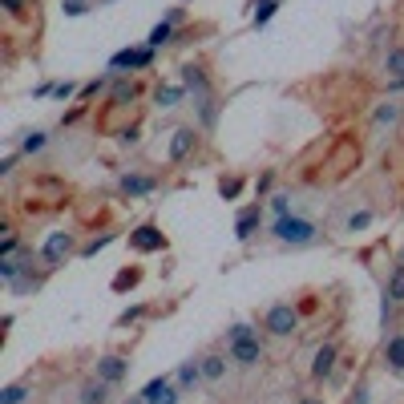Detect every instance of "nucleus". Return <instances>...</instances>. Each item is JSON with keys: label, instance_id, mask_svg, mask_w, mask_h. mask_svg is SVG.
<instances>
[{"label": "nucleus", "instance_id": "nucleus-6", "mask_svg": "<svg viewBox=\"0 0 404 404\" xmlns=\"http://www.w3.org/2000/svg\"><path fill=\"white\" fill-rule=\"evenodd\" d=\"M259 360H263V344H259V336H247V339H235V344H230V364L255 368Z\"/></svg>", "mask_w": 404, "mask_h": 404}, {"label": "nucleus", "instance_id": "nucleus-42", "mask_svg": "<svg viewBox=\"0 0 404 404\" xmlns=\"http://www.w3.org/2000/svg\"><path fill=\"white\" fill-rule=\"evenodd\" d=\"M13 170H16V154H8V158L0 162V174H13Z\"/></svg>", "mask_w": 404, "mask_h": 404}, {"label": "nucleus", "instance_id": "nucleus-9", "mask_svg": "<svg viewBox=\"0 0 404 404\" xmlns=\"http://www.w3.org/2000/svg\"><path fill=\"white\" fill-rule=\"evenodd\" d=\"M384 73H388V93L404 89V45L388 48V57H384Z\"/></svg>", "mask_w": 404, "mask_h": 404}, {"label": "nucleus", "instance_id": "nucleus-3", "mask_svg": "<svg viewBox=\"0 0 404 404\" xmlns=\"http://www.w3.org/2000/svg\"><path fill=\"white\" fill-rule=\"evenodd\" d=\"M138 396H142L145 404H178L186 392H182V388H178V380H170V376H154V380L138 392Z\"/></svg>", "mask_w": 404, "mask_h": 404}, {"label": "nucleus", "instance_id": "nucleus-12", "mask_svg": "<svg viewBox=\"0 0 404 404\" xmlns=\"http://www.w3.org/2000/svg\"><path fill=\"white\" fill-rule=\"evenodd\" d=\"M336 344H323L320 352H315V360H311V376H315V380H327V376H332V368H336Z\"/></svg>", "mask_w": 404, "mask_h": 404}, {"label": "nucleus", "instance_id": "nucleus-24", "mask_svg": "<svg viewBox=\"0 0 404 404\" xmlns=\"http://www.w3.org/2000/svg\"><path fill=\"white\" fill-rule=\"evenodd\" d=\"M48 145V133L45 129H32V133H25V142H20V154H41Z\"/></svg>", "mask_w": 404, "mask_h": 404}, {"label": "nucleus", "instance_id": "nucleus-25", "mask_svg": "<svg viewBox=\"0 0 404 404\" xmlns=\"http://www.w3.org/2000/svg\"><path fill=\"white\" fill-rule=\"evenodd\" d=\"M29 400V384H8L0 392V404H25Z\"/></svg>", "mask_w": 404, "mask_h": 404}, {"label": "nucleus", "instance_id": "nucleus-4", "mask_svg": "<svg viewBox=\"0 0 404 404\" xmlns=\"http://www.w3.org/2000/svg\"><path fill=\"white\" fill-rule=\"evenodd\" d=\"M267 332L271 336H295L299 332V311L291 304H275V307H267Z\"/></svg>", "mask_w": 404, "mask_h": 404}, {"label": "nucleus", "instance_id": "nucleus-46", "mask_svg": "<svg viewBox=\"0 0 404 404\" xmlns=\"http://www.w3.org/2000/svg\"><path fill=\"white\" fill-rule=\"evenodd\" d=\"M97 4H113V0H97Z\"/></svg>", "mask_w": 404, "mask_h": 404}, {"label": "nucleus", "instance_id": "nucleus-15", "mask_svg": "<svg viewBox=\"0 0 404 404\" xmlns=\"http://www.w3.org/2000/svg\"><path fill=\"white\" fill-rule=\"evenodd\" d=\"M384 364L392 372H404V332H396V336L384 344Z\"/></svg>", "mask_w": 404, "mask_h": 404}, {"label": "nucleus", "instance_id": "nucleus-20", "mask_svg": "<svg viewBox=\"0 0 404 404\" xmlns=\"http://www.w3.org/2000/svg\"><path fill=\"white\" fill-rule=\"evenodd\" d=\"M384 304H404V267L388 275V287H384Z\"/></svg>", "mask_w": 404, "mask_h": 404}, {"label": "nucleus", "instance_id": "nucleus-41", "mask_svg": "<svg viewBox=\"0 0 404 404\" xmlns=\"http://www.w3.org/2000/svg\"><path fill=\"white\" fill-rule=\"evenodd\" d=\"M122 145H133L138 142V126H129V129H122V138H117Z\"/></svg>", "mask_w": 404, "mask_h": 404}, {"label": "nucleus", "instance_id": "nucleus-30", "mask_svg": "<svg viewBox=\"0 0 404 404\" xmlns=\"http://www.w3.org/2000/svg\"><path fill=\"white\" fill-rule=\"evenodd\" d=\"M275 13H279V0H267V4H259V8H255V25L263 29V25H267Z\"/></svg>", "mask_w": 404, "mask_h": 404}, {"label": "nucleus", "instance_id": "nucleus-48", "mask_svg": "<svg viewBox=\"0 0 404 404\" xmlns=\"http://www.w3.org/2000/svg\"><path fill=\"white\" fill-rule=\"evenodd\" d=\"M307 404H320V400H307Z\"/></svg>", "mask_w": 404, "mask_h": 404}, {"label": "nucleus", "instance_id": "nucleus-43", "mask_svg": "<svg viewBox=\"0 0 404 404\" xmlns=\"http://www.w3.org/2000/svg\"><path fill=\"white\" fill-rule=\"evenodd\" d=\"M53 89H57V85H48V81H41V85L32 89V97H48V93H53Z\"/></svg>", "mask_w": 404, "mask_h": 404}, {"label": "nucleus", "instance_id": "nucleus-47", "mask_svg": "<svg viewBox=\"0 0 404 404\" xmlns=\"http://www.w3.org/2000/svg\"><path fill=\"white\" fill-rule=\"evenodd\" d=\"M400 267H404V251H400Z\"/></svg>", "mask_w": 404, "mask_h": 404}, {"label": "nucleus", "instance_id": "nucleus-45", "mask_svg": "<svg viewBox=\"0 0 404 404\" xmlns=\"http://www.w3.org/2000/svg\"><path fill=\"white\" fill-rule=\"evenodd\" d=\"M126 404H145V400H142V396H129V400H126Z\"/></svg>", "mask_w": 404, "mask_h": 404}, {"label": "nucleus", "instance_id": "nucleus-32", "mask_svg": "<svg viewBox=\"0 0 404 404\" xmlns=\"http://www.w3.org/2000/svg\"><path fill=\"white\" fill-rule=\"evenodd\" d=\"M61 13L65 16H85L89 13V0H61Z\"/></svg>", "mask_w": 404, "mask_h": 404}, {"label": "nucleus", "instance_id": "nucleus-28", "mask_svg": "<svg viewBox=\"0 0 404 404\" xmlns=\"http://www.w3.org/2000/svg\"><path fill=\"white\" fill-rule=\"evenodd\" d=\"M219 194H223L226 202H235L242 194V178H223V182H219Z\"/></svg>", "mask_w": 404, "mask_h": 404}, {"label": "nucleus", "instance_id": "nucleus-1", "mask_svg": "<svg viewBox=\"0 0 404 404\" xmlns=\"http://www.w3.org/2000/svg\"><path fill=\"white\" fill-rule=\"evenodd\" d=\"M271 235L279 242H287V247H307V242L315 239V223H307L299 214H287V219H275Z\"/></svg>", "mask_w": 404, "mask_h": 404}, {"label": "nucleus", "instance_id": "nucleus-22", "mask_svg": "<svg viewBox=\"0 0 404 404\" xmlns=\"http://www.w3.org/2000/svg\"><path fill=\"white\" fill-rule=\"evenodd\" d=\"M133 97H138V85H133L129 77L113 81V105H126V101H133Z\"/></svg>", "mask_w": 404, "mask_h": 404}, {"label": "nucleus", "instance_id": "nucleus-17", "mask_svg": "<svg viewBox=\"0 0 404 404\" xmlns=\"http://www.w3.org/2000/svg\"><path fill=\"white\" fill-rule=\"evenodd\" d=\"M158 186L154 178H145V174H122V190L129 194V198H138V194H150Z\"/></svg>", "mask_w": 404, "mask_h": 404}, {"label": "nucleus", "instance_id": "nucleus-40", "mask_svg": "<svg viewBox=\"0 0 404 404\" xmlns=\"http://www.w3.org/2000/svg\"><path fill=\"white\" fill-rule=\"evenodd\" d=\"M368 223H372V214H368V210H360V214H352V219H348V230H364Z\"/></svg>", "mask_w": 404, "mask_h": 404}, {"label": "nucleus", "instance_id": "nucleus-16", "mask_svg": "<svg viewBox=\"0 0 404 404\" xmlns=\"http://www.w3.org/2000/svg\"><path fill=\"white\" fill-rule=\"evenodd\" d=\"M110 388L105 380H89V384H81V404H110Z\"/></svg>", "mask_w": 404, "mask_h": 404}, {"label": "nucleus", "instance_id": "nucleus-27", "mask_svg": "<svg viewBox=\"0 0 404 404\" xmlns=\"http://www.w3.org/2000/svg\"><path fill=\"white\" fill-rule=\"evenodd\" d=\"M110 81H113V73H101L97 81H89V85H81V101H89V97H97L101 89H105V85H110Z\"/></svg>", "mask_w": 404, "mask_h": 404}, {"label": "nucleus", "instance_id": "nucleus-23", "mask_svg": "<svg viewBox=\"0 0 404 404\" xmlns=\"http://www.w3.org/2000/svg\"><path fill=\"white\" fill-rule=\"evenodd\" d=\"M29 271V267H25V263H20V259H0V279H4V283H16V279H20V275Z\"/></svg>", "mask_w": 404, "mask_h": 404}, {"label": "nucleus", "instance_id": "nucleus-8", "mask_svg": "<svg viewBox=\"0 0 404 404\" xmlns=\"http://www.w3.org/2000/svg\"><path fill=\"white\" fill-rule=\"evenodd\" d=\"M126 376H129V360H122V356H101V360H97V380L122 384Z\"/></svg>", "mask_w": 404, "mask_h": 404}, {"label": "nucleus", "instance_id": "nucleus-10", "mask_svg": "<svg viewBox=\"0 0 404 404\" xmlns=\"http://www.w3.org/2000/svg\"><path fill=\"white\" fill-rule=\"evenodd\" d=\"M182 85L194 93V101H207L210 97V81H207V69H202V65H186V69H182Z\"/></svg>", "mask_w": 404, "mask_h": 404}, {"label": "nucleus", "instance_id": "nucleus-29", "mask_svg": "<svg viewBox=\"0 0 404 404\" xmlns=\"http://www.w3.org/2000/svg\"><path fill=\"white\" fill-rule=\"evenodd\" d=\"M396 117H400V105H392V101H388V105H380V110H376V126H392Z\"/></svg>", "mask_w": 404, "mask_h": 404}, {"label": "nucleus", "instance_id": "nucleus-34", "mask_svg": "<svg viewBox=\"0 0 404 404\" xmlns=\"http://www.w3.org/2000/svg\"><path fill=\"white\" fill-rule=\"evenodd\" d=\"M247 336H255V327H251V323H230V332H226V339H230V344H235V339H247Z\"/></svg>", "mask_w": 404, "mask_h": 404}, {"label": "nucleus", "instance_id": "nucleus-33", "mask_svg": "<svg viewBox=\"0 0 404 404\" xmlns=\"http://www.w3.org/2000/svg\"><path fill=\"white\" fill-rule=\"evenodd\" d=\"M110 242H113V235H101V239L85 242V247H81V255H85V259H93L97 251H105V247H110Z\"/></svg>", "mask_w": 404, "mask_h": 404}, {"label": "nucleus", "instance_id": "nucleus-2", "mask_svg": "<svg viewBox=\"0 0 404 404\" xmlns=\"http://www.w3.org/2000/svg\"><path fill=\"white\" fill-rule=\"evenodd\" d=\"M154 65V48L142 45V48H122V53H113L110 57V73L117 77V73H138V69H150Z\"/></svg>", "mask_w": 404, "mask_h": 404}, {"label": "nucleus", "instance_id": "nucleus-19", "mask_svg": "<svg viewBox=\"0 0 404 404\" xmlns=\"http://www.w3.org/2000/svg\"><path fill=\"white\" fill-rule=\"evenodd\" d=\"M186 97V85H158V93H154V101H158L162 110H174L178 101Z\"/></svg>", "mask_w": 404, "mask_h": 404}, {"label": "nucleus", "instance_id": "nucleus-31", "mask_svg": "<svg viewBox=\"0 0 404 404\" xmlns=\"http://www.w3.org/2000/svg\"><path fill=\"white\" fill-rule=\"evenodd\" d=\"M16 251H20V239H16L13 230H4V239H0V259L16 255Z\"/></svg>", "mask_w": 404, "mask_h": 404}, {"label": "nucleus", "instance_id": "nucleus-21", "mask_svg": "<svg viewBox=\"0 0 404 404\" xmlns=\"http://www.w3.org/2000/svg\"><path fill=\"white\" fill-rule=\"evenodd\" d=\"M170 41H174V20L154 25V29H150V37H145V45H150V48H162V45H170Z\"/></svg>", "mask_w": 404, "mask_h": 404}, {"label": "nucleus", "instance_id": "nucleus-13", "mask_svg": "<svg viewBox=\"0 0 404 404\" xmlns=\"http://www.w3.org/2000/svg\"><path fill=\"white\" fill-rule=\"evenodd\" d=\"M174 380H178V388H182V392H194V388L202 384L207 376H202V364H198V360H186V364L174 372Z\"/></svg>", "mask_w": 404, "mask_h": 404}, {"label": "nucleus", "instance_id": "nucleus-44", "mask_svg": "<svg viewBox=\"0 0 404 404\" xmlns=\"http://www.w3.org/2000/svg\"><path fill=\"white\" fill-rule=\"evenodd\" d=\"M271 186H275V174H263V178H259V194H267Z\"/></svg>", "mask_w": 404, "mask_h": 404}, {"label": "nucleus", "instance_id": "nucleus-14", "mask_svg": "<svg viewBox=\"0 0 404 404\" xmlns=\"http://www.w3.org/2000/svg\"><path fill=\"white\" fill-rule=\"evenodd\" d=\"M259 223H263V207H251V210H242L239 214V223H235V239L247 242L251 235L259 230Z\"/></svg>", "mask_w": 404, "mask_h": 404}, {"label": "nucleus", "instance_id": "nucleus-11", "mask_svg": "<svg viewBox=\"0 0 404 404\" xmlns=\"http://www.w3.org/2000/svg\"><path fill=\"white\" fill-rule=\"evenodd\" d=\"M194 145H198V133H194L190 126L174 129V138H170V162H186Z\"/></svg>", "mask_w": 404, "mask_h": 404}, {"label": "nucleus", "instance_id": "nucleus-7", "mask_svg": "<svg viewBox=\"0 0 404 404\" xmlns=\"http://www.w3.org/2000/svg\"><path fill=\"white\" fill-rule=\"evenodd\" d=\"M129 247L150 255V251H162V247H166V235H162L154 223H145V226H138V230H129Z\"/></svg>", "mask_w": 404, "mask_h": 404}, {"label": "nucleus", "instance_id": "nucleus-36", "mask_svg": "<svg viewBox=\"0 0 404 404\" xmlns=\"http://www.w3.org/2000/svg\"><path fill=\"white\" fill-rule=\"evenodd\" d=\"M145 315V307L138 304V307H129V311H122V315H117V327H129V323H138Z\"/></svg>", "mask_w": 404, "mask_h": 404}, {"label": "nucleus", "instance_id": "nucleus-5", "mask_svg": "<svg viewBox=\"0 0 404 404\" xmlns=\"http://www.w3.org/2000/svg\"><path fill=\"white\" fill-rule=\"evenodd\" d=\"M73 255V235H65V230H57V235H48L45 247H41V259H45V267L53 271V267H61L65 259Z\"/></svg>", "mask_w": 404, "mask_h": 404}, {"label": "nucleus", "instance_id": "nucleus-39", "mask_svg": "<svg viewBox=\"0 0 404 404\" xmlns=\"http://www.w3.org/2000/svg\"><path fill=\"white\" fill-rule=\"evenodd\" d=\"M25 4H29V0H0V8L8 16H25Z\"/></svg>", "mask_w": 404, "mask_h": 404}, {"label": "nucleus", "instance_id": "nucleus-35", "mask_svg": "<svg viewBox=\"0 0 404 404\" xmlns=\"http://www.w3.org/2000/svg\"><path fill=\"white\" fill-rule=\"evenodd\" d=\"M271 210H275V219H287V214H291V198H287V194H275Z\"/></svg>", "mask_w": 404, "mask_h": 404}, {"label": "nucleus", "instance_id": "nucleus-26", "mask_svg": "<svg viewBox=\"0 0 404 404\" xmlns=\"http://www.w3.org/2000/svg\"><path fill=\"white\" fill-rule=\"evenodd\" d=\"M198 105V122H202V129L214 126V117H219V110H214V97H207V101H194Z\"/></svg>", "mask_w": 404, "mask_h": 404}, {"label": "nucleus", "instance_id": "nucleus-37", "mask_svg": "<svg viewBox=\"0 0 404 404\" xmlns=\"http://www.w3.org/2000/svg\"><path fill=\"white\" fill-rule=\"evenodd\" d=\"M73 93H77V85H73V81H57V89H53V97H57V101H69Z\"/></svg>", "mask_w": 404, "mask_h": 404}, {"label": "nucleus", "instance_id": "nucleus-18", "mask_svg": "<svg viewBox=\"0 0 404 404\" xmlns=\"http://www.w3.org/2000/svg\"><path fill=\"white\" fill-rule=\"evenodd\" d=\"M198 364H202V376H207L210 384H219V380L226 376V360H223V356H214V352H210V356H202Z\"/></svg>", "mask_w": 404, "mask_h": 404}, {"label": "nucleus", "instance_id": "nucleus-38", "mask_svg": "<svg viewBox=\"0 0 404 404\" xmlns=\"http://www.w3.org/2000/svg\"><path fill=\"white\" fill-rule=\"evenodd\" d=\"M133 283H138V271H122L113 279V291H126V287H133Z\"/></svg>", "mask_w": 404, "mask_h": 404}]
</instances>
